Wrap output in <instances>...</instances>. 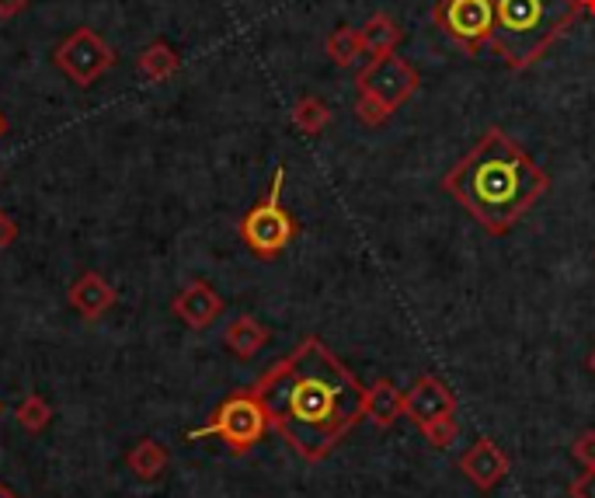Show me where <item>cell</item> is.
Instances as JSON below:
<instances>
[{
  "label": "cell",
  "instance_id": "obj_1",
  "mask_svg": "<svg viewBox=\"0 0 595 498\" xmlns=\"http://www.w3.org/2000/svg\"><path fill=\"white\" fill-rule=\"evenodd\" d=\"M272 429L303 460H324L366 422V387L317 335L303 339L251 387Z\"/></svg>",
  "mask_w": 595,
  "mask_h": 498
},
{
  "label": "cell",
  "instance_id": "obj_2",
  "mask_svg": "<svg viewBox=\"0 0 595 498\" xmlns=\"http://www.w3.org/2000/svg\"><path fill=\"white\" fill-rule=\"evenodd\" d=\"M442 188L484 234L502 237L551 193V175L502 126H491L442 175Z\"/></svg>",
  "mask_w": 595,
  "mask_h": 498
},
{
  "label": "cell",
  "instance_id": "obj_3",
  "mask_svg": "<svg viewBox=\"0 0 595 498\" xmlns=\"http://www.w3.org/2000/svg\"><path fill=\"white\" fill-rule=\"evenodd\" d=\"M491 45L512 70H530L582 14L578 0H491Z\"/></svg>",
  "mask_w": 595,
  "mask_h": 498
},
{
  "label": "cell",
  "instance_id": "obj_4",
  "mask_svg": "<svg viewBox=\"0 0 595 498\" xmlns=\"http://www.w3.org/2000/svg\"><path fill=\"white\" fill-rule=\"evenodd\" d=\"M418 84H421L418 70L404 56L390 53L369 60L359 70V77H355V118L369 129L387 126L394 112L415 98Z\"/></svg>",
  "mask_w": 595,
  "mask_h": 498
},
{
  "label": "cell",
  "instance_id": "obj_5",
  "mask_svg": "<svg viewBox=\"0 0 595 498\" xmlns=\"http://www.w3.org/2000/svg\"><path fill=\"white\" fill-rule=\"evenodd\" d=\"M282 181H285V168H275L272 175V188L265 193L248 217L241 220V237L244 245L258 255V258H279L290 241L296 237V220L285 212L282 206Z\"/></svg>",
  "mask_w": 595,
  "mask_h": 498
},
{
  "label": "cell",
  "instance_id": "obj_6",
  "mask_svg": "<svg viewBox=\"0 0 595 498\" xmlns=\"http://www.w3.org/2000/svg\"><path fill=\"white\" fill-rule=\"evenodd\" d=\"M265 429H269V415L261 408L258 394L241 391V394H230L217 408V415H212V422L192 433V439L220 436L233 454H248V449L265 436Z\"/></svg>",
  "mask_w": 595,
  "mask_h": 498
},
{
  "label": "cell",
  "instance_id": "obj_7",
  "mask_svg": "<svg viewBox=\"0 0 595 498\" xmlns=\"http://www.w3.org/2000/svg\"><path fill=\"white\" fill-rule=\"evenodd\" d=\"M432 21L449 42L478 56L494 35V4L491 0H436Z\"/></svg>",
  "mask_w": 595,
  "mask_h": 498
},
{
  "label": "cell",
  "instance_id": "obj_8",
  "mask_svg": "<svg viewBox=\"0 0 595 498\" xmlns=\"http://www.w3.org/2000/svg\"><path fill=\"white\" fill-rule=\"evenodd\" d=\"M56 63L77 84H91V81H98L105 70L112 66V50L91 29H81V32H74L56 50Z\"/></svg>",
  "mask_w": 595,
  "mask_h": 498
},
{
  "label": "cell",
  "instance_id": "obj_9",
  "mask_svg": "<svg viewBox=\"0 0 595 498\" xmlns=\"http://www.w3.org/2000/svg\"><path fill=\"white\" fill-rule=\"evenodd\" d=\"M509 470H512L509 454L494 439H488V436L473 439V446L460 457V474L478 491H494L498 485L509 478Z\"/></svg>",
  "mask_w": 595,
  "mask_h": 498
},
{
  "label": "cell",
  "instance_id": "obj_10",
  "mask_svg": "<svg viewBox=\"0 0 595 498\" xmlns=\"http://www.w3.org/2000/svg\"><path fill=\"white\" fill-rule=\"evenodd\" d=\"M404 415H408L415 425L432 422L439 415H457V394L449 391L439 376L421 373L418 381L404 391Z\"/></svg>",
  "mask_w": 595,
  "mask_h": 498
},
{
  "label": "cell",
  "instance_id": "obj_11",
  "mask_svg": "<svg viewBox=\"0 0 595 498\" xmlns=\"http://www.w3.org/2000/svg\"><path fill=\"white\" fill-rule=\"evenodd\" d=\"M220 311H223V300L212 293L206 282H192V287H185L175 300V314L192 328H209L220 318Z\"/></svg>",
  "mask_w": 595,
  "mask_h": 498
},
{
  "label": "cell",
  "instance_id": "obj_12",
  "mask_svg": "<svg viewBox=\"0 0 595 498\" xmlns=\"http://www.w3.org/2000/svg\"><path fill=\"white\" fill-rule=\"evenodd\" d=\"M404 415V394L394 381L379 376L373 387H366V418L376 429H390V425Z\"/></svg>",
  "mask_w": 595,
  "mask_h": 498
},
{
  "label": "cell",
  "instance_id": "obj_13",
  "mask_svg": "<svg viewBox=\"0 0 595 498\" xmlns=\"http://www.w3.org/2000/svg\"><path fill=\"white\" fill-rule=\"evenodd\" d=\"M70 303H74V311H77L81 318L94 321V318H102L108 307L115 303V290L108 287L102 276L87 272V276H81V279L74 282V290H70Z\"/></svg>",
  "mask_w": 595,
  "mask_h": 498
},
{
  "label": "cell",
  "instance_id": "obj_14",
  "mask_svg": "<svg viewBox=\"0 0 595 498\" xmlns=\"http://www.w3.org/2000/svg\"><path fill=\"white\" fill-rule=\"evenodd\" d=\"M359 35H363V50H366L369 60H379V56L397 53V45L404 42V29L397 25V21H394L387 11L373 14V18L366 21V25L359 29Z\"/></svg>",
  "mask_w": 595,
  "mask_h": 498
},
{
  "label": "cell",
  "instance_id": "obj_15",
  "mask_svg": "<svg viewBox=\"0 0 595 498\" xmlns=\"http://www.w3.org/2000/svg\"><path fill=\"white\" fill-rule=\"evenodd\" d=\"M223 342H227V349H230L233 355H241V360H251L254 352L265 349V342H269V328H265V324H258L254 318L244 314V318H237V321L227 324Z\"/></svg>",
  "mask_w": 595,
  "mask_h": 498
},
{
  "label": "cell",
  "instance_id": "obj_16",
  "mask_svg": "<svg viewBox=\"0 0 595 498\" xmlns=\"http://www.w3.org/2000/svg\"><path fill=\"white\" fill-rule=\"evenodd\" d=\"M164 467H168V454H164L160 443L139 439V443L129 449V470L136 474V478L154 481V478H160V474H164Z\"/></svg>",
  "mask_w": 595,
  "mask_h": 498
},
{
  "label": "cell",
  "instance_id": "obj_17",
  "mask_svg": "<svg viewBox=\"0 0 595 498\" xmlns=\"http://www.w3.org/2000/svg\"><path fill=\"white\" fill-rule=\"evenodd\" d=\"M293 126L303 133V136H321L327 126H331V108L324 98H317V94H303V98L296 102L293 108Z\"/></svg>",
  "mask_w": 595,
  "mask_h": 498
},
{
  "label": "cell",
  "instance_id": "obj_18",
  "mask_svg": "<svg viewBox=\"0 0 595 498\" xmlns=\"http://www.w3.org/2000/svg\"><path fill=\"white\" fill-rule=\"evenodd\" d=\"M324 50H327V56H331V63H338V66H352L359 56H366V50H363V35H359V29H335L327 35V42H324Z\"/></svg>",
  "mask_w": 595,
  "mask_h": 498
},
{
  "label": "cell",
  "instance_id": "obj_19",
  "mask_svg": "<svg viewBox=\"0 0 595 498\" xmlns=\"http://www.w3.org/2000/svg\"><path fill=\"white\" fill-rule=\"evenodd\" d=\"M175 70H178V56L164 42L150 45V50L139 56V74L150 81H164L168 74H175Z\"/></svg>",
  "mask_w": 595,
  "mask_h": 498
},
{
  "label": "cell",
  "instance_id": "obj_20",
  "mask_svg": "<svg viewBox=\"0 0 595 498\" xmlns=\"http://www.w3.org/2000/svg\"><path fill=\"white\" fill-rule=\"evenodd\" d=\"M418 429H421V436L432 443L436 449H449V446L457 443V436H460V422H457V415H439L432 422H421Z\"/></svg>",
  "mask_w": 595,
  "mask_h": 498
},
{
  "label": "cell",
  "instance_id": "obj_21",
  "mask_svg": "<svg viewBox=\"0 0 595 498\" xmlns=\"http://www.w3.org/2000/svg\"><path fill=\"white\" fill-rule=\"evenodd\" d=\"M53 418V412H50V405H45L42 397H25L18 405V422H21V429H29V433H39V429H45V422Z\"/></svg>",
  "mask_w": 595,
  "mask_h": 498
},
{
  "label": "cell",
  "instance_id": "obj_22",
  "mask_svg": "<svg viewBox=\"0 0 595 498\" xmlns=\"http://www.w3.org/2000/svg\"><path fill=\"white\" fill-rule=\"evenodd\" d=\"M571 457L585 467H595V429H585L575 443H571Z\"/></svg>",
  "mask_w": 595,
  "mask_h": 498
},
{
  "label": "cell",
  "instance_id": "obj_23",
  "mask_svg": "<svg viewBox=\"0 0 595 498\" xmlns=\"http://www.w3.org/2000/svg\"><path fill=\"white\" fill-rule=\"evenodd\" d=\"M571 498H595V467H585V474H578L567 488Z\"/></svg>",
  "mask_w": 595,
  "mask_h": 498
},
{
  "label": "cell",
  "instance_id": "obj_24",
  "mask_svg": "<svg viewBox=\"0 0 595 498\" xmlns=\"http://www.w3.org/2000/svg\"><path fill=\"white\" fill-rule=\"evenodd\" d=\"M11 241H14V224L0 212V248H8Z\"/></svg>",
  "mask_w": 595,
  "mask_h": 498
},
{
  "label": "cell",
  "instance_id": "obj_25",
  "mask_svg": "<svg viewBox=\"0 0 595 498\" xmlns=\"http://www.w3.org/2000/svg\"><path fill=\"white\" fill-rule=\"evenodd\" d=\"M25 8V0H0V18H11Z\"/></svg>",
  "mask_w": 595,
  "mask_h": 498
},
{
  "label": "cell",
  "instance_id": "obj_26",
  "mask_svg": "<svg viewBox=\"0 0 595 498\" xmlns=\"http://www.w3.org/2000/svg\"><path fill=\"white\" fill-rule=\"evenodd\" d=\"M578 8H582L585 14H595V0H578Z\"/></svg>",
  "mask_w": 595,
  "mask_h": 498
},
{
  "label": "cell",
  "instance_id": "obj_27",
  "mask_svg": "<svg viewBox=\"0 0 595 498\" xmlns=\"http://www.w3.org/2000/svg\"><path fill=\"white\" fill-rule=\"evenodd\" d=\"M585 366H588V373H592V376H595V349H592V352H588V360H585Z\"/></svg>",
  "mask_w": 595,
  "mask_h": 498
},
{
  "label": "cell",
  "instance_id": "obj_28",
  "mask_svg": "<svg viewBox=\"0 0 595 498\" xmlns=\"http://www.w3.org/2000/svg\"><path fill=\"white\" fill-rule=\"evenodd\" d=\"M0 498H14V495H11V491H8L4 485H0Z\"/></svg>",
  "mask_w": 595,
  "mask_h": 498
},
{
  "label": "cell",
  "instance_id": "obj_29",
  "mask_svg": "<svg viewBox=\"0 0 595 498\" xmlns=\"http://www.w3.org/2000/svg\"><path fill=\"white\" fill-rule=\"evenodd\" d=\"M0 133H4V118H0Z\"/></svg>",
  "mask_w": 595,
  "mask_h": 498
}]
</instances>
